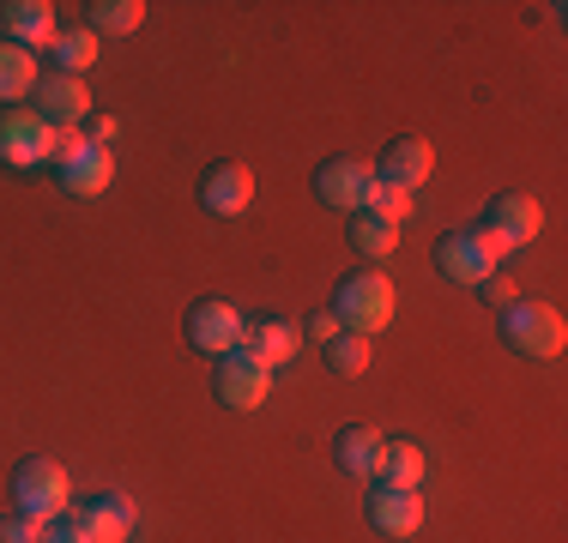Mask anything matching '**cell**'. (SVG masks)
Listing matches in <instances>:
<instances>
[{"instance_id":"cell-29","label":"cell","mask_w":568,"mask_h":543,"mask_svg":"<svg viewBox=\"0 0 568 543\" xmlns=\"http://www.w3.org/2000/svg\"><path fill=\"white\" fill-rule=\"evenodd\" d=\"M43 543H85V537H79V525H73V520H55V525L43 532Z\"/></svg>"},{"instance_id":"cell-16","label":"cell","mask_w":568,"mask_h":543,"mask_svg":"<svg viewBox=\"0 0 568 543\" xmlns=\"http://www.w3.org/2000/svg\"><path fill=\"white\" fill-rule=\"evenodd\" d=\"M369 525L375 532H387V537H412L417 525H424V495L417 489H375L369 495Z\"/></svg>"},{"instance_id":"cell-14","label":"cell","mask_w":568,"mask_h":543,"mask_svg":"<svg viewBox=\"0 0 568 543\" xmlns=\"http://www.w3.org/2000/svg\"><path fill=\"white\" fill-rule=\"evenodd\" d=\"M200 199H206V212H219V217L248 212V199H254V170H248V163H212L206 182H200Z\"/></svg>"},{"instance_id":"cell-2","label":"cell","mask_w":568,"mask_h":543,"mask_svg":"<svg viewBox=\"0 0 568 543\" xmlns=\"http://www.w3.org/2000/svg\"><path fill=\"white\" fill-rule=\"evenodd\" d=\"M333 315H339L345 332H382L387 320H394V308H399V296H394V284H387V272H351V278L339 284V296H333Z\"/></svg>"},{"instance_id":"cell-21","label":"cell","mask_w":568,"mask_h":543,"mask_svg":"<svg viewBox=\"0 0 568 543\" xmlns=\"http://www.w3.org/2000/svg\"><path fill=\"white\" fill-rule=\"evenodd\" d=\"M351 248H357L363 260H387V254L399 248V224H387V217H375V212H351Z\"/></svg>"},{"instance_id":"cell-11","label":"cell","mask_w":568,"mask_h":543,"mask_svg":"<svg viewBox=\"0 0 568 543\" xmlns=\"http://www.w3.org/2000/svg\"><path fill=\"white\" fill-rule=\"evenodd\" d=\"M37 115L49 121V127H79V121L91 115V91H85V79H73V73H49V79H37Z\"/></svg>"},{"instance_id":"cell-4","label":"cell","mask_w":568,"mask_h":543,"mask_svg":"<svg viewBox=\"0 0 568 543\" xmlns=\"http://www.w3.org/2000/svg\"><path fill=\"white\" fill-rule=\"evenodd\" d=\"M568 326L550 303H508L503 308V345L520 357H562Z\"/></svg>"},{"instance_id":"cell-27","label":"cell","mask_w":568,"mask_h":543,"mask_svg":"<svg viewBox=\"0 0 568 543\" xmlns=\"http://www.w3.org/2000/svg\"><path fill=\"white\" fill-rule=\"evenodd\" d=\"M308 338H321V345H333V338H339V315H333V308H321V315L308 320Z\"/></svg>"},{"instance_id":"cell-8","label":"cell","mask_w":568,"mask_h":543,"mask_svg":"<svg viewBox=\"0 0 568 543\" xmlns=\"http://www.w3.org/2000/svg\"><path fill=\"white\" fill-rule=\"evenodd\" d=\"M242 326H248V320L236 315V303H219V296H206V303L187 308V345H194V350H212V357H224V350L242 345Z\"/></svg>"},{"instance_id":"cell-26","label":"cell","mask_w":568,"mask_h":543,"mask_svg":"<svg viewBox=\"0 0 568 543\" xmlns=\"http://www.w3.org/2000/svg\"><path fill=\"white\" fill-rule=\"evenodd\" d=\"M49 525H37V520H24V513H12V520H0V543H43Z\"/></svg>"},{"instance_id":"cell-18","label":"cell","mask_w":568,"mask_h":543,"mask_svg":"<svg viewBox=\"0 0 568 543\" xmlns=\"http://www.w3.org/2000/svg\"><path fill=\"white\" fill-rule=\"evenodd\" d=\"M236 350H248L261 369H278V362L296 357V326L291 320H254V326H242V345Z\"/></svg>"},{"instance_id":"cell-9","label":"cell","mask_w":568,"mask_h":543,"mask_svg":"<svg viewBox=\"0 0 568 543\" xmlns=\"http://www.w3.org/2000/svg\"><path fill=\"white\" fill-rule=\"evenodd\" d=\"M55 182H61V194H73V199H98L103 187L115 182V157H110V145H79L73 157H61L55 163Z\"/></svg>"},{"instance_id":"cell-22","label":"cell","mask_w":568,"mask_h":543,"mask_svg":"<svg viewBox=\"0 0 568 543\" xmlns=\"http://www.w3.org/2000/svg\"><path fill=\"white\" fill-rule=\"evenodd\" d=\"M140 19H145L140 0H91V24H85V31L91 37H133V31H140Z\"/></svg>"},{"instance_id":"cell-20","label":"cell","mask_w":568,"mask_h":543,"mask_svg":"<svg viewBox=\"0 0 568 543\" xmlns=\"http://www.w3.org/2000/svg\"><path fill=\"white\" fill-rule=\"evenodd\" d=\"M375 478H382L387 489H417V483H424V447H417V441H382Z\"/></svg>"},{"instance_id":"cell-24","label":"cell","mask_w":568,"mask_h":543,"mask_svg":"<svg viewBox=\"0 0 568 543\" xmlns=\"http://www.w3.org/2000/svg\"><path fill=\"white\" fill-rule=\"evenodd\" d=\"M327 362H333V375H363V369H369V338H363V332H339L327 345Z\"/></svg>"},{"instance_id":"cell-17","label":"cell","mask_w":568,"mask_h":543,"mask_svg":"<svg viewBox=\"0 0 568 543\" xmlns=\"http://www.w3.org/2000/svg\"><path fill=\"white\" fill-rule=\"evenodd\" d=\"M382 441H387L382 429L351 423V429L333 434V465H339L345 478H375V459H382Z\"/></svg>"},{"instance_id":"cell-12","label":"cell","mask_w":568,"mask_h":543,"mask_svg":"<svg viewBox=\"0 0 568 543\" xmlns=\"http://www.w3.org/2000/svg\"><path fill=\"white\" fill-rule=\"evenodd\" d=\"M0 31H7V43H19V49H49L55 43V7L49 0H7L0 7Z\"/></svg>"},{"instance_id":"cell-3","label":"cell","mask_w":568,"mask_h":543,"mask_svg":"<svg viewBox=\"0 0 568 543\" xmlns=\"http://www.w3.org/2000/svg\"><path fill=\"white\" fill-rule=\"evenodd\" d=\"M508 260V242L503 236H490V229H454V236H442L436 242V266L448 272L454 284H484V278H496V266Z\"/></svg>"},{"instance_id":"cell-13","label":"cell","mask_w":568,"mask_h":543,"mask_svg":"<svg viewBox=\"0 0 568 543\" xmlns=\"http://www.w3.org/2000/svg\"><path fill=\"white\" fill-rule=\"evenodd\" d=\"M484 229H490V236H503L508 248H526V242L545 229V206H538L532 194H503V199H490Z\"/></svg>"},{"instance_id":"cell-15","label":"cell","mask_w":568,"mask_h":543,"mask_svg":"<svg viewBox=\"0 0 568 543\" xmlns=\"http://www.w3.org/2000/svg\"><path fill=\"white\" fill-rule=\"evenodd\" d=\"M429 175H436V152H429L424 140H394L382 152V170H375V182L399 187V194H412V187H424Z\"/></svg>"},{"instance_id":"cell-28","label":"cell","mask_w":568,"mask_h":543,"mask_svg":"<svg viewBox=\"0 0 568 543\" xmlns=\"http://www.w3.org/2000/svg\"><path fill=\"white\" fill-rule=\"evenodd\" d=\"M478 290H484V296H490V303H503V308H508V303H520V296H514V284L503 278V272H496V278H484V284H478Z\"/></svg>"},{"instance_id":"cell-1","label":"cell","mask_w":568,"mask_h":543,"mask_svg":"<svg viewBox=\"0 0 568 543\" xmlns=\"http://www.w3.org/2000/svg\"><path fill=\"white\" fill-rule=\"evenodd\" d=\"M12 495H19V513L37 525H55L73 513V478H67L61 459H24L19 478H12Z\"/></svg>"},{"instance_id":"cell-25","label":"cell","mask_w":568,"mask_h":543,"mask_svg":"<svg viewBox=\"0 0 568 543\" xmlns=\"http://www.w3.org/2000/svg\"><path fill=\"white\" fill-rule=\"evenodd\" d=\"M363 212L387 217V224H405V217H412V194H399V187L375 182V187H369V206H363Z\"/></svg>"},{"instance_id":"cell-7","label":"cell","mask_w":568,"mask_h":543,"mask_svg":"<svg viewBox=\"0 0 568 543\" xmlns=\"http://www.w3.org/2000/svg\"><path fill=\"white\" fill-rule=\"evenodd\" d=\"M369 187H375V170L357 157H327L315 170V194H321V206H333V212H363L369 206Z\"/></svg>"},{"instance_id":"cell-23","label":"cell","mask_w":568,"mask_h":543,"mask_svg":"<svg viewBox=\"0 0 568 543\" xmlns=\"http://www.w3.org/2000/svg\"><path fill=\"white\" fill-rule=\"evenodd\" d=\"M49 54H55V73L85 79V66H98V37L91 31H61L55 43H49Z\"/></svg>"},{"instance_id":"cell-6","label":"cell","mask_w":568,"mask_h":543,"mask_svg":"<svg viewBox=\"0 0 568 543\" xmlns=\"http://www.w3.org/2000/svg\"><path fill=\"white\" fill-rule=\"evenodd\" d=\"M49 121L37 109H0V163L7 170H37L49 163Z\"/></svg>"},{"instance_id":"cell-19","label":"cell","mask_w":568,"mask_h":543,"mask_svg":"<svg viewBox=\"0 0 568 543\" xmlns=\"http://www.w3.org/2000/svg\"><path fill=\"white\" fill-rule=\"evenodd\" d=\"M37 79H43V66H37V54L0 37V103H19V98H31V91H37Z\"/></svg>"},{"instance_id":"cell-5","label":"cell","mask_w":568,"mask_h":543,"mask_svg":"<svg viewBox=\"0 0 568 543\" xmlns=\"http://www.w3.org/2000/svg\"><path fill=\"white\" fill-rule=\"evenodd\" d=\"M212 392H219V404H230V411H261L266 392H273V369H261L248 350H224L219 375H212Z\"/></svg>"},{"instance_id":"cell-10","label":"cell","mask_w":568,"mask_h":543,"mask_svg":"<svg viewBox=\"0 0 568 543\" xmlns=\"http://www.w3.org/2000/svg\"><path fill=\"white\" fill-rule=\"evenodd\" d=\"M73 525H79L85 543H128L133 525H140V508H133L128 495H98V501H85V508L73 513Z\"/></svg>"}]
</instances>
